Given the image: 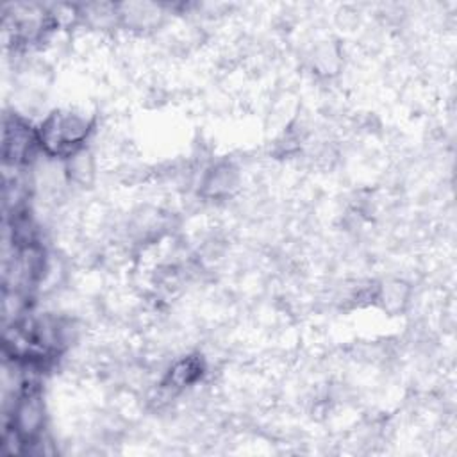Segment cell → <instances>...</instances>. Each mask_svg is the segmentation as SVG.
<instances>
[{
  "label": "cell",
  "mask_w": 457,
  "mask_h": 457,
  "mask_svg": "<svg viewBox=\"0 0 457 457\" xmlns=\"http://www.w3.org/2000/svg\"><path fill=\"white\" fill-rule=\"evenodd\" d=\"M87 123L79 114L55 112L41 125L39 141L54 154L73 152L87 136Z\"/></svg>",
  "instance_id": "1"
}]
</instances>
